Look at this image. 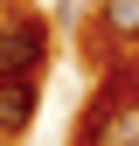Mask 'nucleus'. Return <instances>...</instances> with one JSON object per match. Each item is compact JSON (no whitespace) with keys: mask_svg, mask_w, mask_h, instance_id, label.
<instances>
[{"mask_svg":"<svg viewBox=\"0 0 139 146\" xmlns=\"http://www.w3.org/2000/svg\"><path fill=\"white\" fill-rule=\"evenodd\" d=\"M35 111H42V84L35 77H0V132H28L35 125Z\"/></svg>","mask_w":139,"mask_h":146,"instance_id":"7ed1b4c3","label":"nucleus"},{"mask_svg":"<svg viewBox=\"0 0 139 146\" xmlns=\"http://www.w3.org/2000/svg\"><path fill=\"white\" fill-rule=\"evenodd\" d=\"M83 146H139V90L132 84H104V98L83 118Z\"/></svg>","mask_w":139,"mask_h":146,"instance_id":"f257e3e1","label":"nucleus"},{"mask_svg":"<svg viewBox=\"0 0 139 146\" xmlns=\"http://www.w3.org/2000/svg\"><path fill=\"white\" fill-rule=\"evenodd\" d=\"M0 139H7V132H0Z\"/></svg>","mask_w":139,"mask_h":146,"instance_id":"39448f33","label":"nucleus"},{"mask_svg":"<svg viewBox=\"0 0 139 146\" xmlns=\"http://www.w3.org/2000/svg\"><path fill=\"white\" fill-rule=\"evenodd\" d=\"M42 56H49V28L35 21V14L0 21V77H35Z\"/></svg>","mask_w":139,"mask_h":146,"instance_id":"f03ea898","label":"nucleus"},{"mask_svg":"<svg viewBox=\"0 0 139 146\" xmlns=\"http://www.w3.org/2000/svg\"><path fill=\"white\" fill-rule=\"evenodd\" d=\"M97 28L111 42H139V0H97Z\"/></svg>","mask_w":139,"mask_h":146,"instance_id":"20e7f679","label":"nucleus"}]
</instances>
